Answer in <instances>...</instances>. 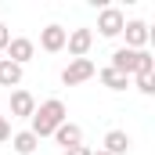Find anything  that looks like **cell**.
<instances>
[{
  "label": "cell",
  "instance_id": "4",
  "mask_svg": "<svg viewBox=\"0 0 155 155\" xmlns=\"http://www.w3.org/2000/svg\"><path fill=\"white\" fill-rule=\"evenodd\" d=\"M65 47H69V54H72V58H87V54H90V47H94V29H87V25L72 29V33L65 36Z\"/></svg>",
  "mask_w": 155,
  "mask_h": 155
},
{
  "label": "cell",
  "instance_id": "20",
  "mask_svg": "<svg viewBox=\"0 0 155 155\" xmlns=\"http://www.w3.org/2000/svg\"><path fill=\"white\" fill-rule=\"evenodd\" d=\"M94 155H108V152H101V148H97V152H94Z\"/></svg>",
  "mask_w": 155,
  "mask_h": 155
},
{
  "label": "cell",
  "instance_id": "10",
  "mask_svg": "<svg viewBox=\"0 0 155 155\" xmlns=\"http://www.w3.org/2000/svg\"><path fill=\"white\" fill-rule=\"evenodd\" d=\"M51 137L61 144V152H65V148H76V144H83V130H79L76 123H69V119H65V123H61V126H58Z\"/></svg>",
  "mask_w": 155,
  "mask_h": 155
},
{
  "label": "cell",
  "instance_id": "11",
  "mask_svg": "<svg viewBox=\"0 0 155 155\" xmlns=\"http://www.w3.org/2000/svg\"><path fill=\"white\" fill-rule=\"evenodd\" d=\"M130 144H134V141H130V134H126V130H108V134H105V148H101V152H108V155H126V152H130Z\"/></svg>",
  "mask_w": 155,
  "mask_h": 155
},
{
  "label": "cell",
  "instance_id": "1",
  "mask_svg": "<svg viewBox=\"0 0 155 155\" xmlns=\"http://www.w3.org/2000/svg\"><path fill=\"white\" fill-rule=\"evenodd\" d=\"M65 119H69V116H65V105H61L58 97H51V101L36 105V112L29 116V123H33V126H29V134H36V137H51Z\"/></svg>",
  "mask_w": 155,
  "mask_h": 155
},
{
  "label": "cell",
  "instance_id": "5",
  "mask_svg": "<svg viewBox=\"0 0 155 155\" xmlns=\"http://www.w3.org/2000/svg\"><path fill=\"white\" fill-rule=\"evenodd\" d=\"M123 33H126V51H144V43L152 40L148 22H141V18H130V22L123 25Z\"/></svg>",
  "mask_w": 155,
  "mask_h": 155
},
{
  "label": "cell",
  "instance_id": "15",
  "mask_svg": "<svg viewBox=\"0 0 155 155\" xmlns=\"http://www.w3.org/2000/svg\"><path fill=\"white\" fill-rule=\"evenodd\" d=\"M155 72V58L148 54V51H141V58H137V72L134 76H152Z\"/></svg>",
  "mask_w": 155,
  "mask_h": 155
},
{
  "label": "cell",
  "instance_id": "18",
  "mask_svg": "<svg viewBox=\"0 0 155 155\" xmlns=\"http://www.w3.org/2000/svg\"><path fill=\"white\" fill-rule=\"evenodd\" d=\"M7 43H11V29L0 22V51H7Z\"/></svg>",
  "mask_w": 155,
  "mask_h": 155
},
{
  "label": "cell",
  "instance_id": "8",
  "mask_svg": "<svg viewBox=\"0 0 155 155\" xmlns=\"http://www.w3.org/2000/svg\"><path fill=\"white\" fill-rule=\"evenodd\" d=\"M137 58H141V51H126V47H119V51H112L108 69H116V72H123V76H134V72H137Z\"/></svg>",
  "mask_w": 155,
  "mask_h": 155
},
{
  "label": "cell",
  "instance_id": "3",
  "mask_svg": "<svg viewBox=\"0 0 155 155\" xmlns=\"http://www.w3.org/2000/svg\"><path fill=\"white\" fill-rule=\"evenodd\" d=\"M123 25H126V15L119 11V7H112V4H105L101 11H97V33L101 36H119L123 33Z\"/></svg>",
  "mask_w": 155,
  "mask_h": 155
},
{
  "label": "cell",
  "instance_id": "16",
  "mask_svg": "<svg viewBox=\"0 0 155 155\" xmlns=\"http://www.w3.org/2000/svg\"><path fill=\"white\" fill-rule=\"evenodd\" d=\"M137 90L141 94H155V79L152 76H137Z\"/></svg>",
  "mask_w": 155,
  "mask_h": 155
},
{
  "label": "cell",
  "instance_id": "2",
  "mask_svg": "<svg viewBox=\"0 0 155 155\" xmlns=\"http://www.w3.org/2000/svg\"><path fill=\"white\" fill-rule=\"evenodd\" d=\"M94 76H97V65L90 58H72L61 69V83L65 87H79V83H87V79H94Z\"/></svg>",
  "mask_w": 155,
  "mask_h": 155
},
{
  "label": "cell",
  "instance_id": "9",
  "mask_svg": "<svg viewBox=\"0 0 155 155\" xmlns=\"http://www.w3.org/2000/svg\"><path fill=\"white\" fill-rule=\"evenodd\" d=\"M36 112V97L29 94V90H11V116H18V119H29Z\"/></svg>",
  "mask_w": 155,
  "mask_h": 155
},
{
  "label": "cell",
  "instance_id": "7",
  "mask_svg": "<svg viewBox=\"0 0 155 155\" xmlns=\"http://www.w3.org/2000/svg\"><path fill=\"white\" fill-rule=\"evenodd\" d=\"M65 36H69V29H61V25H43V29H40V47H43L47 54H58V51H65Z\"/></svg>",
  "mask_w": 155,
  "mask_h": 155
},
{
  "label": "cell",
  "instance_id": "13",
  "mask_svg": "<svg viewBox=\"0 0 155 155\" xmlns=\"http://www.w3.org/2000/svg\"><path fill=\"white\" fill-rule=\"evenodd\" d=\"M18 83H22V65L0 58V87H18Z\"/></svg>",
  "mask_w": 155,
  "mask_h": 155
},
{
  "label": "cell",
  "instance_id": "14",
  "mask_svg": "<svg viewBox=\"0 0 155 155\" xmlns=\"http://www.w3.org/2000/svg\"><path fill=\"white\" fill-rule=\"evenodd\" d=\"M97 79H101L108 90H126V87H130V76H123V72H116V69H108V65L97 72Z\"/></svg>",
  "mask_w": 155,
  "mask_h": 155
},
{
  "label": "cell",
  "instance_id": "12",
  "mask_svg": "<svg viewBox=\"0 0 155 155\" xmlns=\"http://www.w3.org/2000/svg\"><path fill=\"white\" fill-rule=\"evenodd\" d=\"M11 148L18 155H33L40 148V137L36 134H29V130H22V134H11Z\"/></svg>",
  "mask_w": 155,
  "mask_h": 155
},
{
  "label": "cell",
  "instance_id": "19",
  "mask_svg": "<svg viewBox=\"0 0 155 155\" xmlns=\"http://www.w3.org/2000/svg\"><path fill=\"white\" fill-rule=\"evenodd\" d=\"M65 155H94V148H87V144H76V148H65Z\"/></svg>",
  "mask_w": 155,
  "mask_h": 155
},
{
  "label": "cell",
  "instance_id": "17",
  "mask_svg": "<svg viewBox=\"0 0 155 155\" xmlns=\"http://www.w3.org/2000/svg\"><path fill=\"white\" fill-rule=\"evenodd\" d=\"M4 141H11V123H7V116H0V144Z\"/></svg>",
  "mask_w": 155,
  "mask_h": 155
},
{
  "label": "cell",
  "instance_id": "6",
  "mask_svg": "<svg viewBox=\"0 0 155 155\" xmlns=\"http://www.w3.org/2000/svg\"><path fill=\"white\" fill-rule=\"evenodd\" d=\"M33 54H36V43L29 36H15L7 43V61H15V65H22V69H25V61H33Z\"/></svg>",
  "mask_w": 155,
  "mask_h": 155
}]
</instances>
